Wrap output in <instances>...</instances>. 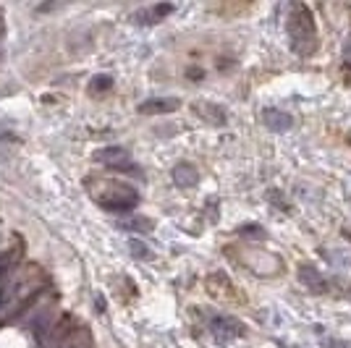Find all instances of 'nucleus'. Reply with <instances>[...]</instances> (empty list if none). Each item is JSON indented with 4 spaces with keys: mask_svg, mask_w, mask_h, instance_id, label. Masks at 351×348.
<instances>
[{
    "mask_svg": "<svg viewBox=\"0 0 351 348\" xmlns=\"http://www.w3.org/2000/svg\"><path fill=\"white\" fill-rule=\"evenodd\" d=\"M286 29H289L291 50L296 55L307 58L317 50V24H315V16H312V11L304 3H293L289 8Z\"/></svg>",
    "mask_w": 351,
    "mask_h": 348,
    "instance_id": "1",
    "label": "nucleus"
},
{
    "mask_svg": "<svg viewBox=\"0 0 351 348\" xmlns=\"http://www.w3.org/2000/svg\"><path fill=\"white\" fill-rule=\"evenodd\" d=\"M95 202L100 204L103 210H110V212H126V210H134L136 202H139V194L136 189H132L129 184H105L103 191H95Z\"/></svg>",
    "mask_w": 351,
    "mask_h": 348,
    "instance_id": "2",
    "label": "nucleus"
},
{
    "mask_svg": "<svg viewBox=\"0 0 351 348\" xmlns=\"http://www.w3.org/2000/svg\"><path fill=\"white\" fill-rule=\"evenodd\" d=\"M210 333H213V338L220 340V343H228V340L241 338V335L247 333V327H244L236 317H228V314H215V317L210 319Z\"/></svg>",
    "mask_w": 351,
    "mask_h": 348,
    "instance_id": "3",
    "label": "nucleus"
},
{
    "mask_svg": "<svg viewBox=\"0 0 351 348\" xmlns=\"http://www.w3.org/2000/svg\"><path fill=\"white\" fill-rule=\"evenodd\" d=\"M95 160H97V162H105V165L113 168V171H134V162L123 147H105V149H97V152H95Z\"/></svg>",
    "mask_w": 351,
    "mask_h": 348,
    "instance_id": "4",
    "label": "nucleus"
},
{
    "mask_svg": "<svg viewBox=\"0 0 351 348\" xmlns=\"http://www.w3.org/2000/svg\"><path fill=\"white\" fill-rule=\"evenodd\" d=\"M207 290H210L215 299H226V301H239V299H241V296H239L241 290H236V286L223 275V273H213V275L207 277Z\"/></svg>",
    "mask_w": 351,
    "mask_h": 348,
    "instance_id": "5",
    "label": "nucleus"
},
{
    "mask_svg": "<svg viewBox=\"0 0 351 348\" xmlns=\"http://www.w3.org/2000/svg\"><path fill=\"white\" fill-rule=\"evenodd\" d=\"M181 108V100L176 97H155V100H145L139 105L142 116H162V113H176Z\"/></svg>",
    "mask_w": 351,
    "mask_h": 348,
    "instance_id": "6",
    "label": "nucleus"
},
{
    "mask_svg": "<svg viewBox=\"0 0 351 348\" xmlns=\"http://www.w3.org/2000/svg\"><path fill=\"white\" fill-rule=\"evenodd\" d=\"M299 280H302V286L312 293H325L328 290V280L322 277V273L317 267H312V264H302L299 267Z\"/></svg>",
    "mask_w": 351,
    "mask_h": 348,
    "instance_id": "7",
    "label": "nucleus"
},
{
    "mask_svg": "<svg viewBox=\"0 0 351 348\" xmlns=\"http://www.w3.org/2000/svg\"><path fill=\"white\" fill-rule=\"evenodd\" d=\"M171 175H173L176 186L178 189H194L197 186V181H199V173H197V168L191 165V162H176L173 171H171Z\"/></svg>",
    "mask_w": 351,
    "mask_h": 348,
    "instance_id": "8",
    "label": "nucleus"
},
{
    "mask_svg": "<svg viewBox=\"0 0 351 348\" xmlns=\"http://www.w3.org/2000/svg\"><path fill=\"white\" fill-rule=\"evenodd\" d=\"M194 113L202 121H207L210 126H226V121H228L226 110L215 102H194Z\"/></svg>",
    "mask_w": 351,
    "mask_h": 348,
    "instance_id": "9",
    "label": "nucleus"
},
{
    "mask_svg": "<svg viewBox=\"0 0 351 348\" xmlns=\"http://www.w3.org/2000/svg\"><path fill=\"white\" fill-rule=\"evenodd\" d=\"M263 123L270 131H289L293 126V118L286 110H278V108H265Z\"/></svg>",
    "mask_w": 351,
    "mask_h": 348,
    "instance_id": "10",
    "label": "nucleus"
},
{
    "mask_svg": "<svg viewBox=\"0 0 351 348\" xmlns=\"http://www.w3.org/2000/svg\"><path fill=\"white\" fill-rule=\"evenodd\" d=\"M173 14V5L171 3H160V5H152V8H145V11H139L136 14V21L139 24H155V21H160L165 16Z\"/></svg>",
    "mask_w": 351,
    "mask_h": 348,
    "instance_id": "11",
    "label": "nucleus"
},
{
    "mask_svg": "<svg viewBox=\"0 0 351 348\" xmlns=\"http://www.w3.org/2000/svg\"><path fill=\"white\" fill-rule=\"evenodd\" d=\"M21 249H24V247L14 244V247L5 249V251L0 254V275H8V270H11L16 262H19V257H21Z\"/></svg>",
    "mask_w": 351,
    "mask_h": 348,
    "instance_id": "12",
    "label": "nucleus"
},
{
    "mask_svg": "<svg viewBox=\"0 0 351 348\" xmlns=\"http://www.w3.org/2000/svg\"><path fill=\"white\" fill-rule=\"evenodd\" d=\"M73 330H76V322H73L71 314H63V317L58 319V325L53 327V335L58 338V340H69L73 335Z\"/></svg>",
    "mask_w": 351,
    "mask_h": 348,
    "instance_id": "13",
    "label": "nucleus"
},
{
    "mask_svg": "<svg viewBox=\"0 0 351 348\" xmlns=\"http://www.w3.org/2000/svg\"><path fill=\"white\" fill-rule=\"evenodd\" d=\"M110 89H113V76H105V73L92 76V82H89V95H103V92H110Z\"/></svg>",
    "mask_w": 351,
    "mask_h": 348,
    "instance_id": "14",
    "label": "nucleus"
},
{
    "mask_svg": "<svg viewBox=\"0 0 351 348\" xmlns=\"http://www.w3.org/2000/svg\"><path fill=\"white\" fill-rule=\"evenodd\" d=\"M123 228H129V231L147 233V231H152V220H147V218H132V220H126V223H123Z\"/></svg>",
    "mask_w": 351,
    "mask_h": 348,
    "instance_id": "15",
    "label": "nucleus"
},
{
    "mask_svg": "<svg viewBox=\"0 0 351 348\" xmlns=\"http://www.w3.org/2000/svg\"><path fill=\"white\" fill-rule=\"evenodd\" d=\"M325 348H351V340H341V338H328Z\"/></svg>",
    "mask_w": 351,
    "mask_h": 348,
    "instance_id": "16",
    "label": "nucleus"
},
{
    "mask_svg": "<svg viewBox=\"0 0 351 348\" xmlns=\"http://www.w3.org/2000/svg\"><path fill=\"white\" fill-rule=\"evenodd\" d=\"M132 249H134V254H136V257H142V260L149 257V249H147L145 244H139V241H132Z\"/></svg>",
    "mask_w": 351,
    "mask_h": 348,
    "instance_id": "17",
    "label": "nucleus"
},
{
    "mask_svg": "<svg viewBox=\"0 0 351 348\" xmlns=\"http://www.w3.org/2000/svg\"><path fill=\"white\" fill-rule=\"evenodd\" d=\"M3 42H5V16L0 11V60H3Z\"/></svg>",
    "mask_w": 351,
    "mask_h": 348,
    "instance_id": "18",
    "label": "nucleus"
},
{
    "mask_svg": "<svg viewBox=\"0 0 351 348\" xmlns=\"http://www.w3.org/2000/svg\"><path fill=\"white\" fill-rule=\"evenodd\" d=\"M343 60H346V63H351V45L343 50Z\"/></svg>",
    "mask_w": 351,
    "mask_h": 348,
    "instance_id": "19",
    "label": "nucleus"
},
{
    "mask_svg": "<svg viewBox=\"0 0 351 348\" xmlns=\"http://www.w3.org/2000/svg\"><path fill=\"white\" fill-rule=\"evenodd\" d=\"M349 142H351V134H349Z\"/></svg>",
    "mask_w": 351,
    "mask_h": 348,
    "instance_id": "20",
    "label": "nucleus"
}]
</instances>
